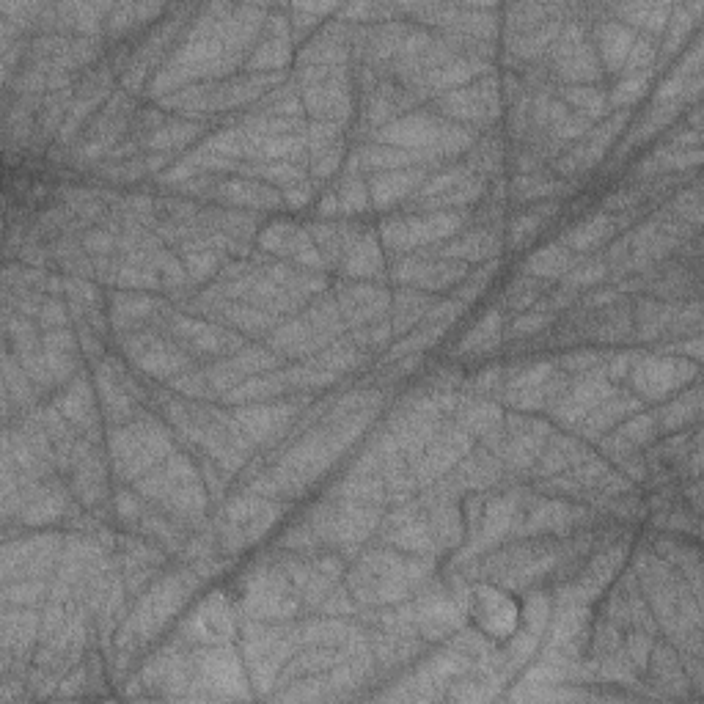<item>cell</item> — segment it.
<instances>
[{
  "label": "cell",
  "instance_id": "cell-26",
  "mask_svg": "<svg viewBox=\"0 0 704 704\" xmlns=\"http://www.w3.org/2000/svg\"><path fill=\"white\" fill-rule=\"evenodd\" d=\"M537 295V281H531V278H517L515 284L509 286V295L504 297V303L512 308V311H523V308H528L537 300Z\"/></svg>",
  "mask_w": 704,
  "mask_h": 704
},
{
  "label": "cell",
  "instance_id": "cell-27",
  "mask_svg": "<svg viewBox=\"0 0 704 704\" xmlns=\"http://www.w3.org/2000/svg\"><path fill=\"white\" fill-rule=\"evenodd\" d=\"M545 325H550V314H545V311H534V314H528V317H520L512 322V328H509V333L512 336H534L537 330H542Z\"/></svg>",
  "mask_w": 704,
  "mask_h": 704
},
{
  "label": "cell",
  "instance_id": "cell-15",
  "mask_svg": "<svg viewBox=\"0 0 704 704\" xmlns=\"http://www.w3.org/2000/svg\"><path fill=\"white\" fill-rule=\"evenodd\" d=\"M292 416V407H256V410H242L237 413L242 429H248L256 440H267L273 432L284 429V424Z\"/></svg>",
  "mask_w": 704,
  "mask_h": 704
},
{
  "label": "cell",
  "instance_id": "cell-23",
  "mask_svg": "<svg viewBox=\"0 0 704 704\" xmlns=\"http://www.w3.org/2000/svg\"><path fill=\"white\" fill-rule=\"evenodd\" d=\"M655 58H658L655 39H652V36H644V33H638L636 42H633V47H630V53H627L622 72H625V75L647 72V69H652V64H655Z\"/></svg>",
  "mask_w": 704,
  "mask_h": 704
},
{
  "label": "cell",
  "instance_id": "cell-1",
  "mask_svg": "<svg viewBox=\"0 0 704 704\" xmlns=\"http://www.w3.org/2000/svg\"><path fill=\"white\" fill-rule=\"evenodd\" d=\"M465 608H468V614L479 627V633L495 638V641L515 636L517 625H520V605L498 583H476V586H471Z\"/></svg>",
  "mask_w": 704,
  "mask_h": 704
},
{
  "label": "cell",
  "instance_id": "cell-28",
  "mask_svg": "<svg viewBox=\"0 0 704 704\" xmlns=\"http://www.w3.org/2000/svg\"><path fill=\"white\" fill-rule=\"evenodd\" d=\"M539 226V215L531 212V215H520V218L512 223V245H523L526 237H531Z\"/></svg>",
  "mask_w": 704,
  "mask_h": 704
},
{
  "label": "cell",
  "instance_id": "cell-20",
  "mask_svg": "<svg viewBox=\"0 0 704 704\" xmlns=\"http://www.w3.org/2000/svg\"><path fill=\"white\" fill-rule=\"evenodd\" d=\"M572 264H575L572 253H567L559 245H550V248L534 253L528 259L526 270L531 275H542V278H559V275L570 273Z\"/></svg>",
  "mask_w": 704,
  "mask_h": 704
},
{
  "label": "cell",
  "instance_id": "cell-14",
  "mask_svg": "<svg viewBox=\"0 0 704 704\" xmlns=\"http://www.w3.org/2000/svg\"><path fill=\"white\" fill-rule=\"evenodd\" d=\"M165 11V6H157V3H119L113 6L105 20V31L110 36H124L130 33L132 28H138L143 22H154L160 14Z\"/></svg>",
  "mask_w": 704,
  "mask_h": 704
},
{
  "label": "cell",
  "instance_id": "cell-12",
  "mask_svg": "<svg viewBox=\"0 0 704 704\" xmlns=\"http://www.w3.org/2000/svg\"><path fill=\"white\" fill-rule=\"evenodd\" d=\"M339 303L350 322H369L374 317H383V311L388 308V295L369 284H355L352 289L347 286L341 289Z\"/></svg>",
  "mask_w": 704,
  "mask_h": 704
},
{
  "label": "cell",
  "instance_id": "cell-21",
  "mask_svg": "<svg viewBox=\"0 0 704 704\" xmlns=\"http://www.w3.org/2000/svg\"><path fill=\"white\" fill-rule=\"evenodd\" d=\"M498 251V242L490 231H473L462 240L451 242L449 248H443L440 256H454V259H484L490 253Z\"/></svg>",
  "mask_w": 704,
  "mask_h": 704
},
{
  "label": "cell",
  "instance_id": "cell-7",
  "mask_svg": "<svg viewBox=\"0 0 704 704\" xmlns=\"http://www.w3.org/2000/svg\"><path fill=\"white\" fill-rule=\"evenodd\" d=\"M190 630L201 641H229L234 633V614H231V605L223 597V592H212V597L198 605L196 614L190 619Z\"/></svg>",
  "mask_w": 704,
  "mask_h": 704
},
{
  "label": "cell",
  "instance_id": "cell-19",
  "mask_svg": "<svg viewBox=\"0 0 704 704\" xmlns=\"http://www.w3.org/2000/svg\"><path fill=\"white\" fill-rule=\"evenodd\" d=\"M380 270V253L374 245L372 234L352 237L347 242V273L352 275H372Z\"/></svg>",
  "mask_w": 704,
  "mask_h": 704
},
{
  "label": "cell",
  "instance_id": "cell-18",
  "mask_svg": "<svg viewBox=\"0 0 704 704\" xmlns=\"http://www.w3.org/2000/svg\"><path fill=\"white\" fill-rule=\"evenodd\" d=\"M501 341V314L490 311L487 317L479 319V325L460 341V355H479V352L493 350L495 344Z\"/></svg>",
  "mask_w": 704,
  "mask_h": 704
},
{
  "label": "cell",
  "instance_id": "cell-16",
  "mask_svg": "<svg viewBox=\"0 0 704 704\" xmlns=\"http://www.w3.org/2000/svg\"><path fill=\"white\" fill-rule=\"evenodd\" d=\"M424 171H394V174H380L372 182V196L374 204H391V201H399V198L410 193V187L421 182Z\"/></svg>",
  "mask_w": 704,
  "mask_h": 704
},
{
  "label": "cell",
  "instance_id": "cell-4",
  "mask_svg": "<svg viewBox=\"0 0 704 704\" xmlns=\"http://www.w3.org/2000/svg\"><path fill=\"white\" fill-rule=\"evenodd\" d=\"M292 53V31H289V14L275 6L267 14L262 36L248 55V69H281Z\"/></svg>",
  "mask_w": 704,
  "mask_h": 704
},
{
  "label": "cell",
  "instance_id": "cell-10",
  "mask_svg": "<svg viewBox=\"0 0 704 704\" xmlns=\"http://www.w3.org/2000/svg\"><path fill=\"white\" fill-rule=\"evenodd\" d=\"M608 14H614V20H619L633 31H647V36H660L666 31V25L671 20L674 3H625V6H608Z\"/></svg>",
  "mask_w": 704,
  "mask_h": 704
},
{
  "label": "cell",
  "instance_id": "cell-25",
  "mask_svg": "<svg viewBox=\"0 0 704 704\" xmlns=\"http://www.w3.org/2000/svg\"><path fill=\"white\" fill-rule=\"evenodd\" d=\"M649 75H652V69L638 72V75H627L625 80H619L614 91H611V102H614V105H630V102H636V99L644 94V88H647Z\"/></svg>",
  "mask_w": 704,
  "mask_h": 704
},
{
  "label": "cell",
  "instance_id": "cell-6",
  "mask_svg": "<svg viewBox=\"0 0 704 704\" xmlns=\"http://www.w3.org/2000/svg\"><path fill=\"white\" fill-rule=\"evenodd\" d=\"M460 215H432V218H410L399 223H385L383 237L391 248H410L421 242L438 240L460 229Z\"/></svg>",
  "mask_w": 704,
  "mask_h": 704
},
{
  "label": "cell",
  "instance_id": "cell-17",
  "mask_svg": "<svg viewBox=\"0 0 704 704\" xmlns=\"http://www.w3.org/2000/svg\"><path fill=\"white\" fill-rule=\"evenodd\" d=\"M55 405L61 410V416L69 418L77 427L88 429L94 424V402H91V391L86 388V383L72 385Z\"/></svg>",
  "mask_w": 704,
  "mask_h": 704
},
{
  "label": "cell",
  "instance_id": "cell-2",
  "mask_svg": "<svg viewBox=\"0 0 704 704\" xmlns=\"http://www.w3.org/2000/svg\"><path fill=\"white\" fill-rule=\"evenodd\" d=\"M583 22L586 20H575V17L561 22L559 36L550 47L553 64H556L553 69L575 86H586L589 80H597V75H600L597 50H594L592 39L586 36Z\"/></svg>",
  "mask_w": 704,
  "mask_h": 704
},
{
  "label": "cell",
  "instance_id": "cell-29",
  "mask_svg": "<svg viewBox=\"0 0 704 704\" xmlns=\"http://www.w3.org/2000/svg\"><path fill=\"white\" fill-rule=\"evenodd\" d=\"M83 248L94 253H108L113 248V237L108 231H88L86 240H83Z\"/></svg>",
  "mask_w": 704,
  "mask_h": 704
},
{
  "label": "cell",
  "instance_id": "cell-24",
  "mask_svg": "<svg viewBox=\"0 0 704 704\" xmlns=\"http://www.w3.org/2000/svg\"><path fill=\"white\" fill-rule=\"evenodd\" d=\"M561 97L570 102L572 108L583 110V113H600V110L605 108V102H608V97H605L600 88L594 86H570V88H561Z\"/></svg>",
  "mask_w": 704,
  "mask_h": 704
},
{
  "label": "cell",
  "instance_id": "cell-11",
  "mask_svg": "<svg viewBox=\"0 0 704 704\" xmlns=\"http://www.w3.org/2000/svg\"><path fill=\"white\" fill-rule=\"evenodd\" d=\"M564 11H567V6H564ZM564 11H561V14H564ZM561 14H553V17L539 22L537 28H531V31L506 36V50L515 55V58H523V61L548 53L550 47H553V42H556V36H559L561 22H564Z\"/></svg>",
  "mask_w": 704,
  "mask_h": 704
},
{
  "label": "cell",
  "instance_id": "cell-13",
  "mask_svg": "<svg viewBox=\"0 0 704 704\" xmlns=\"http://www.w3.org/2000/svg\"><path fill=\"white\" fill-rule=\"evenodd\" d=\"M487 66H490V58L465 53V55H457V58H451L449 64H443L438 66V69L427 72L421 80H424L427 86L435 88V91H440V88H451V86H462V83H468V80H473L476 75L487 72Z\"/></svg>",
  "mask_w": 704,
  "mask_h": 704
},
{
  "label": "cell",
  "instance_id": "cell-5",
  "mask_svg": "<svg viewBox=\"0 0 704 704\" xmlns=\"http://www.w3.org/2000/svg\"><path fill=\"white\" fill-rule=\"evenodd\" d=\"M438 108L462 119H495L498 116V80L484 77L460 91H449L438 99Z\"/></svg>",
  "mask_w": 704,
  "mask_h": 704
},
{
  "label": "cell",
  "instance_id": "cell-3",
  "mask_svg": "<svg viewBox=\"0 0 704 704\" xmlns=\"http://www.w3.org/2000/svg\"><path fill=\"white\" fill-rule=\"evenodd\" d=\"M168 449L165 435L157 427H130L116 432L113 438V454H116V468L124 479H130L138 471H143L146 465H152L157 460V454H163Z\"/></svg>",
  "mask_w": 704,
  "mask_h": 704
},
{
  "label": "cell",
  "instance_id": "cell-9",
  "mask_svg": "<svg viewBox=\"0 0 704 704\" xmlns=\"http://www.w3.org/2000/svg\"><path fill=\"white\" fill-rule=\"evenodd\" d=\"M394 278L407 281V284L427 286V289H443V286L457 284L465 278V264L462 262H416L410 259L402 267H394Z\"/></svg>",
  "mask_w": 704,
  "mask_h": 704
},
{
  "label": "cell",
  "instance_id": "cell-8",
  "mask_svg": "<svg viewBox=\"0 0 704 704\" xmlns=\"http://www.w3.org/2000/svg\"><path fill=\"white\" fill-rule=\"evenodd\" d=\"M636 36L638 31L627 28V25H622L614 17L611 20H600L594 25V44H597L594 50L600 53L608 72H622L625 58L630 53L633 42H636Z\"/></svg>",
  "mask_w": 704,
  "mask_h": 704
},
{
  "label": "cell",
  "instance_id": "cell-22",
  "mask_svg": "<svg viewBox=\"0 0 704 704\" xmlns=\"http://www.w3.org/2000/svg\"><path fill=\"white\" fill-rule=\"evenodd\" d=\"M611 231H614L611 220L597 215V218L581 223L578 229H572L570 234H567V245H570V248H578V251H589V248H597Z\"/></svg>",
  "mask_w": 704,
  "mask_h": 704
}]
</instances>
